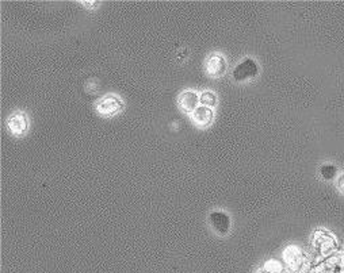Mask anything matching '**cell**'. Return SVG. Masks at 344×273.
I'll return each mask as SVG.
<instances>
[{"mask_svg": "<svg viewBox=\"0 0 344 273\" xmlns=\"http://www.w3.org/2000/svg\"><path fill=\"white\" fill-rule=\"evenodd\" d=\"M10 131L15 135H22L27 130V119L23 114H17L9 119Z\"/></svg>", "mask_w": 344, "mask_h": 273, "instance_id": "obj_4", "label": "cell"}, {"mask_svg": "<svg viewBox=\"0 0 344 273\" xmlns=\"http://www.w3.org/2000/svg\"><path fill=\"white\" fill-rule=\"evenodd\" d=\"M336 187H337V190H339L341 194H344V173H341L340 176H337V180H336Z\"/></svg>", "mask_w": 344, "mask_h": 273, "instance_id": "obj_10", "label": "cell"}, {"mask_svg": "<svg viewBox=\"0 0 344 273\" xmlns=\"http://www.w3.org/2000/svg\"><path fill=\"white\" fill-rule=\"evenodd\" d=\"M122 108H124V103L120 97L114 96V95L102 97L96 103V110H98L99 114L106 115V116H112V115L118 114V112H121Z\"/></svg>", "mask_w": 344, "mask_h": 273, "instance_id": "obj_2", "label": "cell"}, {"mask_svg": "<svg viewBox=\"0 0 344 273\" xmlns=\"http://www.w3.org/2000/svg\"><path fill=\"white\" fill-rule=\"evenodd\" d=\"M213 116H214V114H213L211 108L205 106L198 107L197 110L194 111V114H192V119H194L195 123L199 124V126H207V124H210L211 120H213Z\"/></svg>", "mask_w": 344, "mask_h": 273, "instance_id": "obj_6", "label": "cell"}, {"mask_svg": "<svg viewBox=\"0 0 344 273\" xmlns=\"http://www.w3.org/2000/svg\"><path fill=\"white\" fill-rule=\"evenodd\" d=\"M259 73V66L252 58H247L243 62H240L239 65L235 68L233 71V79L236 81H247V80L255 79Z\"/></svg>", "mask_w": 344, "mask_h": 273, "instance_id": "obj_1", "label": "cell"}, {"mask_svg": "<svg viewBox=\"0 0 344 273\" xmlns=\"http://www.w3.org/2000/svg\"><path fill=\"white\" fill-rule=\"evenodd\" d=\"M225 69H226L225 58L221 57V56H213V57L209 58V61H207V72L211 76L222 75Z\"/></svg>", "mask_w": 344, "mask_h": 273, "instance_id": "obj_7", "label": "cell"}, {"mask_svg": "<svg viewBox=\"0 0 344 273\" xmlns=\"http://www.w3.org/2000/svg\"><path fill=\"white\" fill-rule=\"evenodd\" d=\"M199 103H201L202 106L211 108V107H214L217 104V96H215V93L210 92V91H205L199 96Z\"/></svg>", "mask_w": 344, "mask_h": 273, "instance_id": "obj_9", "label": "cell"}, {"mask_svg": "<svg viewBox=\"0 0 344 273\" xmlns=\"http://www.w3.org/2000/svg\"><path fill=\"white\" fill-rule=\"evenodd\" d=\"M320 175L326 181L335 180L337 177V168L335 165H331V164H325V165H322L320 168Z\"/></svg>", "mask_w": 344, "mask_h": 273, "instance_id": "obj_8", "label": "cell"}, {"mask_svg": "<svg viewBox=\"0 0 344 273\" xmlns=\"http://www.w3.org/2000/svg\"><path fill=\"white\" fill-rule=\"evenodd\" d=\"M198 103H199V96L192 91L183 92L179 97V104L186 111H195L198 108Z\"/></svg>", "mask_w": 344, "mask_h": 273, "instance_id": "obj_5", "label": "cell"}, {"mask_svg": "<svg viewBox=\"0 0 344 273\" xmlns=\"http://www.w3.org/2000/svg\"><path fill=\"white\" fill-rule=\"evenodd\" d=\"M209 219H210V225L213 230L219 235H226L231 231V218L225 212H211Z\"/></svg>", "mask_w": 344, "mask_h": 273, "instance_id": "obj_3", "label": "cell"}]
</instances>
